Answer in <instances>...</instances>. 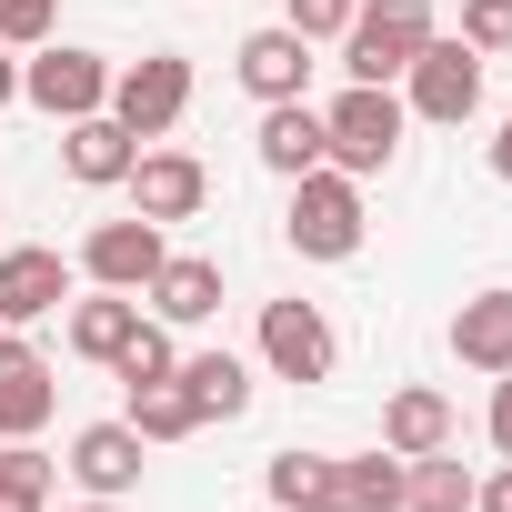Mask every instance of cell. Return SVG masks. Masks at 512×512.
Returning <instances> with one entry per match:
<instances>
[{
	"label": "cell",
	"mask_w": 512,
	"mask_h": 512,
	"mask_svg": "<svg viewBox=\"0 0 512 512\" xmlns=\"http://www.w3.org/2000/svg\"><path fill=\"white\" fill-rule=\"evenodd\" d=\"M61 302H71V262H61V251H11V241H0V322L31 332Z\"/></svg>",
	"instance_id": "obj_11"
},
{
	"label": "cell",
	"mask_w": 512,
	"mask_h": 512,
	"mask_svg": "<svg viewBox=\"0 0 512 512\" xmlns=\"http://www.w3.org/2000/svg\"><path fill=\"white\" fill-rule=\"evenodd\" d=\"M111 372H121V392H141V382H171V372H181V352H171V322H141V332L111 352Z\"/></svg>",
	"instance_id": "obj_25"
},
{
	"label": "cell",
	"mask_w": 512,
	"mask_h": 512,
	"mask_svg": "<svg viewBox=\"0 0 512 512\" xmlns=\"http://www.w3.org/2000/svg\"><path fill=\"white\" fill-rule=\"evenodd\" d=\"M452 41H472L482 61L512 51V0H462V31H452Z\"/></svg>",
	"instance_id": "obj_27"
},
{
	"label": "cell",
	"mask_w": 512,
	"mask_h": 512,
	"mask_svg": "<svg viewBox=\"0 0 512 512\" xmlns=\"http://www.w3.org/2000/svg\"><path fill=\"white\" fill-rule=\"evenodd\" d=\"M492 171H502V181H512V121H502V131H492Z\"/></svg>",
	"instance_id": "obj_33"
},
{
	"label": "cell",
	"mask_w": 512,
	"mask_h": 512,
	"mask_svg": "<svg viewBox=\"0 0 512 512\" xmlns=\"http://www.w3.org/2000/svg\"><path fill=\"white\" fill-rule=\"evenodd\" d=\"M422 41H432V0H362L352 31H342V71L372 81V91H392Z\"/></svg>",
	"instance_id": "obj_2"
},
{
	"label": "cell",
	"mask_w": 512,
	"mask_h": 512,
	"mask_svg": "<svg viewBox=\"0 0 512 512\" xmlns=\"http://www.w3.org/2000/svg\"><path fill=\"white\" fill-rule=\"evenodd\" d=\"M352 11H362V0H282V21H292L302 41H342V31H352Z\"/></svg>",
	"instance_id": "obj_29"
},
{
	"label": "cell",
	"mask_w": 512,
	"mask_h": 512,
	"mask_svg": "<svg viewBox=\"0 0 512 512\" xmlns=\"http://www.w3.org/2000/svg\"><path fill=\"white\" fill-rule=\"evenodd\" d=\"M51 21H61V0H0V41H11V51H41Z\"/></svg>",
	"instance_id": "obj_28"
},
{
	"label": "cell",
	"mask_w": 512,
	"mask_h": 512,
	"mask_svg": "<svg viewBox=\"0 0 512 512\" xmlns=\"http://www.w3.org/2000/svg\"><path fill=\"white\" fill-rule=\"evenodd\" d=\"M0 512H41V502H11V492H0Z\"/></svg>",
	"instance_id": "obj_34"
},
{
	"label": "cell",
	"mask_w": 512,
	"mask_h": 512,
	"mask_svg": "<svg viewBox=\"0 0 512 512\" xmlns=\"http://www.w3.org/2000/svg\"><path fill=\"white\" fill-rule=\"evenodd\" d=\"M282 231H292L302 262H352L362 231H372V221H362V181H352V171H332V161H322V171H302V181H292V221H282Z\"/></svg>",
	"instance_id": "obj_1"
},
{
	"label": "cell",
	"mask_w": 512,
	"mask_h": 512,
	"mask_svg": "<svg viewBox=\"0 0 512 512\" xmlns=\"http://www.w3.org/2000/svg\"><path fill=\"white\" fill-rule=\"evenodd\" d=\"M472 482H482V472H462L452 442H442V452L402 462V512H472Z\"/></svg>",
	"instance_id": "obj_22"
},
{
	"label": "cell",
	"mask_w": 512,
	"mask_h": 512,
	"mask_svg": "<svg viewBox=\"0 0 512 512\" xmlns=\"http://www.w3.org/2000/svg\"><path fill=\"white\" fill-rule=\"evenodd\" d=\"M51 482H61V462L41 442H0V492L11 502H51Z\"/></svg>",
	"instance_id": "obj_26"
},
{
	"label": "cell",
	"mask_w": 512,
	"mask_h": 512,
	"mask_svg": "<svg viewBox=\"0 0 512 512\" xmlns=\"http://www.w3.org/2000/svg\"><path fill=\"white\" fill-rule=\"evenodd\" d=\"M71 141H61V161H71V181L81 191H111V181H131V161H141V141L111 121V111H81V121H61Z\"/></svg>",
	"instance_id": "obj_16"
},
{
	"label": "cell",
	"mask_w": 512,
	"mask_h": 512,
	"mask_svg": "<svg viewBox=\"0 0 512 512\" xmlns=\"http://www.w3.org/2000/svg\"><path fill=\"white\" fill-rule=\"evenodd\" d=\"M161 262H171V241H161V221H141V211H131V221H101V231L81 241V272H91L101 292H141Z\"/></svg>",
	"instance_id": "obj_8"
},
{
	"label": "cell",
	"mask_w": 512,
	"mask_h": 512,
	"mask_svg": "<svg viewBox=\"0 0 512 512\" xmlns=\"http://www.w3.org/2000/svg\"><path fill=\"white\" fill-rule=\"evenodd\" d=\"M262 171H282V181H302V171H322L332 161V131H322V111L312 101H262Z\"/></svg>",
	"instance_id": "obj_14"
},
{
	"label": "cell",
	"mask_w": 512,
	"mask_h": 512,
	"mask_svg": "<svg viewBox=\"0 0 512 512\" xmlns=\"http://www.w3.org/2000/svg\"><path fill=\"white\" fill-rule=\"evenodd\" d=\"M51 362L31 352V332H11V322H0V442H31L41 422H51Z\"/></svg>",
	"instance_id": "obj_9"
},
{
	"label": "cell",
	"mask_w": 512,
	"mask_h": 512,
	"mask_svg": "<svg viewBox=\"0 0 512 512\" xmlns=\"http://www.w3.org/2000/svg\"><path fill=\"white\" fill-rule=\"evenodd\" d=\"M0 101H21V61H11V41H0Z\"/></svg>",
	"instance_id": "obj_32"
},
{
	"label": "cell",
	"mask_w": 512,
	"mask_h": 512,
	"mask_svg": "<svg viewBox=\"0 0 512 512\" xmlns=\"http://www.w3.org/2000/svg\"><path fill=\"white\" fill-rule=\"evenodd\" d=\"M181 111H191V61H181V51H151V61L111 71V121H121L131 141H161Z\"/></svg>",
	"instance_id": "obj_6"
},
{
	"label": "cell",
	"mask_w": 512,
	"mask_h": 512,
	"mask_svg": "<svg viewBox=\"0 0 512 512\" xmlns=\"http://www.w3.org/2000/svg\"><path fill=\"white\" fill-rule=\"evenodd\" d=\"M272 502L282 512H332V452H272Z\"/></svg>",
	"instance_id": "obj_24"
},
{
	"label": "cell",
	"mask_w": 512,
	"mask_h": 512,
	"mask_svg": "<svg viewBox=\"0 0 512 512\" xmlns=\"http://www.w3.org/2000/svg\"><path fill=\"white\" fill-rule=\"evenodd\" d=\"M231 71H241L251 101H302V91H312V41H302L292 21H272V31H251V41L231 51Z\"/></svg>",
	"instance_id": "obj_10"
},
{
	"label": "cell",
	"mask_w": 512,
	"mask_h": 512,
	"mask_svg": "<svg viewBox=\"0 0 512 512\" xmlns=\"http://www.w3.org/2000/svg\"><path fill=\"white\" fill-rule=\"evenodd\" d=\"M262 362H272L282 382H332L342 342H332V322H322L312 302H262Z\"/></svg>",
	"instance_id": "obj_7"
},
{
	"label": "cell",
	"mask_w": 512,
	"mask_h": 512,
	"mask_svg": "<svg viewBox=\"0 0 512 512\" xmlns=\"http://www.w3.org/2000/svg\"><path fill=\"white\" fill-rule=\"evenodd\" d=\"M402 91H372V81H352L332 111H322V131H332V171H392V151H402Z\"/></svg>",
	"instance_id": "obj_4"
},
{
	"label": "cell",
	"mask_w": 512,
	"mask_h": 512,
	"mask_svg": "<svg viewBox=\"0 0 512 512\" xmlns=\"http://www.w3.org/2000/svg\"><path fill=\"white\" fill-rule=\"evenodd\" d=\"M452 362L462 372H512V292H472L452 312Z\"/></svg>",
	"instance_id": "obj_18"
},
{
	"label": "cell",
	"mask_w": 512,
	"mask_h": 512,
	"mask_svg": "<svg viewBox=\"0 0 512 512\" xmlns=\"http://www.w3.org/2000/svg\"><path fill=\"white\" fill-rule=\"evenodd\" d=\"M81 512H121V502H81Z\"/></svg>",
	"instance_id": "obj_35"
},
{
	"label": "cell",
	"mask_w": 512,
	"mask_h": 512,
	"mask_svg": "<svg viewBox=\"0 0 512 512\" xmlns=\"http://www.w3.org/2000/svg\"><path fill=\"white\" fill-rule=\"evenodd\" d=\"M71 482H81L91 502H131V492H141V432H131V422L71 432Z\"/></svg>",
	"instance_id": "obj_12"
},
{
	"label": "cell",
	"mask_w": 512,
	"mask_h": 512,
	"mask_svg": "<svg viewBox=\"0 0 512 512\" xmlns=\"http://www.w3.org/2000/svg\"><path fill=\"white\" fill-rule=\"evenodd\" d=\"M171 382L191 392L201 422H241V412H251V362H231V352H191Z\"/></svg>",
	"instance_id": "obj_19"
},
{
	"label": "cell",
	"mask_w": 512,
	"mask_h": 512,
	"mask_svg": "<svg viewBox=\"0 0 512 512\" xmlns=\"http://www.w3.org/2000/svg\"><path fill=\"white\" fill-rule=\"evenodd\" d=\"M131 332H141V302H131V292H101V282H91V302H71V352H81V362H111Z\"/></svg>",
	"instance_id": "obj_20"
},
{
	"label": "cell",
	"mask_w": 512,
	"mask_h": 512,
	"mask_svg": "<svg viewBox=\"0 0 512 512\" xmlns=\"http://www.w3.org/2000/svg\"><path fill=\"white\" fill-rule=\"evenodd\" d=\"M121 422H131L141 442H191V432H201V412H191V392H181V382H141Z\"/></svg>",
	"instance_id": "obj_23"
},
{
	"label": "cell",
	"mask_w": 512,
	"mask_h": 512,
	"mask_svg": "<svg viewBox=\"0 0 512 512\" xmlns=\"http://www.w3.org/2000/svg\"><path fill=\"white\" fill-rule=\"evenodd\" d=\"M402 111H412V121H442V131L472 121V111H482V51L432 31V41L412 51V71H402Z\"/></svg>",
	"instance_id": "obj_3"
},
{
	"label": "cell",
	"mask_w": 512,
	"mask_h": 512,
	"mask_svg": "<svg viewBox=\"0 0 512 512\" xmlns=\"http://www.w3.org/2000/svg\"><path fill=\"white\" fill-rule=\"evenodd\" d=\"M442 442H452V402H442L432 382H402V392L382 402V452L422 462V452H442Z\"/></svg>",
	"instance_id": "obj_17"
},
{
	"label": "cell",
	"mask_w": 512,
	"mask_h": 512,
	"mask_svg": "<svg viewBox=\"0 0 512 512\" xmlns=\"http://www.w3.org/2000/svg\"><path fill=\"white\" fill-rule=\"evenodd\" d=\"M201 201H211V171L191 151H141L131 161V211L141 221H191Z\"/></svg>",
	"instance_id": "obj_13"
},
{
	"label": "cell",
	"mask_w": 512,
	"mask_h": 512,
	"mask_svg": "<svg viewBox=\"0 0 512 512\" xmlns=\"http://www.w3.org/2000/svg\"><path fill=\"white\" fill-rule=\"evenodd\" d=\"M472 512H512V462H502V472H482V482H472Z\"/></svg>",
	"instance_id": "obj_31"
},
{
	"label": "cell",
	"mask_w": 512,
	"mask_h": 512,
	"mask_svg": "<svg viewBox=\"0 0 512 512\" xmlns=\"http://www.w3.org/2000/svg\"><path fill=\"white\" fill-rule=\"evenodd\" d=\"M332 512H402V452H352V462H332Z\"/></svg>",
	"instance_id": "obj_21"
},
{
	"label": "cell",
	"mask_w": 512,
	"mask_h": 512,
	"mask_svg": "<svg viewBox=\"0 0 512 512\" xmlns=\"http://www.w3.org/2000/svg\"><path fill=\"white\" fill-rule=\"evenodd\" d=\"M21 101L51 111V121H81V111H111V61L81 51V41H41V61H21Z\"/></svg>",
	"instance_id": "obj_5"
},
{
	"label": "cell",
	"mask_w": 512,
	"mask_h": 512,
	"mask_svg": "<svg viewBox=\"0 0 512 512\" xmlns=\"http://www.w3.org/2000/svg\"><path fill=\"white\" fill-rule=\"evenodd\" d=\"M141 292H151V322L191 332V322H211V312H221V262H201V251H171V262H161Z\"/></svg>",
	"instance_id": "obj_15"
},
{
	"label": "cell",
	"mask_w": 512,
	"mask_h": 512,
	"mask_svg": "<svg viewBox=\"0 0 512 512\" xmlns=\"http://www.w3.org/2000/svg\"><path fill=\"white\" fill-rule=\"evenodd\" d=\"M482 432H492V452L512 462V372H492V422H482Z\"/></svg>",
	"instance_id": "obj_30"
}]
</instances>
